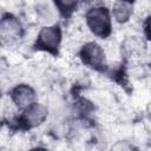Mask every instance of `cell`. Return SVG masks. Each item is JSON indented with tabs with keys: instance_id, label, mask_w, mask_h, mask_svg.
Listing matches in <instances>:
<instances>
[{
	"instance_id": "1",
	"label": "cell",
	"mask_w": 151,
	"mask_h": 151,
	"mask_svg": "<svg viewBox=\"0 0 151 151\" xmlns=\"http://www.w3.org/2000/svg\"><path fill=\"white\" fill-rule=\"evenodd\" d=\"M88 28L98 37L105 38L111 32V21L109 12L105 7L91 8L86 14Z\"/></svg>"
},
{
	"instance_id": "5",
	"label": "cell",
	"mask_w": 151,
	"mask_h": 151,
	"mask_svg": "<svg viewBox=\"0 0 151 151\" xmlns=\"http://www.w3.org/2000/svg\"><path fill=\"white\" fill-rule=\"evenodd\" d=\"M34 97V91L27 85H19L12 92L13 101L19 107H28L29 105H32Z\"/></svg>"
},
{
	"instance_id": "6",
	"label": "cell",
	"mask_w": 151,
	"mask_h": 151,
	"mask_svg": "<svg viewBox=\"0 0 151 151\" xmlns=\"http://www.w3.org/2000/svg\"><path fill=\"white\" fill-rule=\"evenodd\" d=\"M20 33V24L13 17H6L1 20V37L2 40L15 39Z\"/></svg>"
},
{
	"instance_id": "7",
	"label": "cell",
	"mask_w": 151,
	"mask_h": 151,
	"mask_svg": "<svg viewBox=\"0 0 151 151\" xmlns=\"http://www.w3.org/2000/svg\"><path fill=\"white\" fill-rule=\"evenodd\" d=\"M131 11H132V5L130 2H124V1H119L114 4L113 7V15L114 18L119 21V22H125L130 15H131Z\"/></svg>"
},
{
	"instance_id": "3",
	"label": "cell",
	"mask_w": 151,
	"mask_h": 151,
	"mask_svg": "<svg viewBox=\"0 0 151 151\" xmlns=\"http://www.w3.org/2000/svg\"><path fill=\"white\" fill-rule=\"evenodd\" d=\"M60 29L58 27H45L41 29L39 38H38V46L40 48H45L50 52L57 50L60 42Z\"/></svg>"
},
{
	"instance_id": "4",
	"label": "cell",
	"mask_w": 151,
	"mask_h": 151,
	"mask_svg": "<svg viewBox=\"0 0 151 151\" xmlns=\"http://www.w3.org/2000/svg\"><path fill=\"white\" fill-rule=\"evenodd\" d=\"M46 116H47V110L44 105L32 104L25 111L24 120L28 126H37L46 118Z\"/></svg>"
},
{
	"instance_id": "8",
	"label": "cell",
	"mask_w": 151,
	"mask_h": 151,
	"mask_svg": "<svg viewBox=\"0 0 151 151\" xmlns=\"http://www.w3.org/2000/svg\"><path fill=\"white\" fill-rule=\"evenodd\" d=\"M146 34H147V37L151 39V18L147 20V22H146Z\"/></svg>"
},
{
	"instance_id": "9",
	"label": "cell",
	"mask_w": 151,
	"mask_h": 151,
	"mask_svg": "<svg viewBox=\"0 0 151 151\" xmlns=\"http://www.w3.org/2000/svg\"><path fill=\"white\" fill-rule=\"evenodd\" d=\"M33 151H47V150H45V149H35Z\"/></svg>"
},
{
	"instance_id": "2",
	"label": "cell",
	"mask_w": 151,
	"mask_h": 151,
	"mask_svg": "<svg viewBox=\"0 0 151 151\" xmlns=\"http://www.w3.org/2000/svg\"><path fill=\"white\" fill-rule=\"evenodd\" d=\"M81 59L84 63L93 68H101L105 65V54L103 48L94 44V42H88L84 46L81 50Z\"/></svg>"
}]
</instances>
